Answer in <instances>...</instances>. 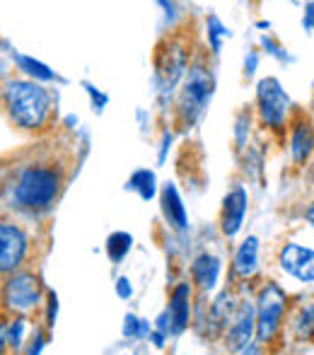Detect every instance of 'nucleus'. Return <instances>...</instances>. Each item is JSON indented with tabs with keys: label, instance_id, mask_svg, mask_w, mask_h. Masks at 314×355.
I'll use <instances>...</instances> for the list:
<instances>
[{
	"label": "nucleus",
	"instance_id": "f257e3e1",
	"mask_svg": "<svg viewBox=\"0 0 314 355\" xmlns=\"http://www.w3.org/2000/svg\"><path fill=\"white\" fill-rule=\"evenodd\" d=\"M5 104L12 121L22 128H39L51 112V94L37 83H8Z\"/></svg>",
	"mask_w": 314,
	"mask_h": 355
},
{
	"label": "nucleus",
	"instance_id": "f03ea898",
	"mask_svg": "<svg viewBox=\"0 0 314 355\" xmlns=\"http://www.w3.org/2000/svg\"><path fill=\"white\" fill-rule=\"evenodd\" d=\"M61 189V174L53 167L44 164H32L17 177L15 184V201L29 211H42L49 208L58 196Z\"/></svg>",
	"mask_w": 314,
	"mask_h": 355
},
{
	"label": "nucleus",
	"instance_id": "7ed1b4c3",
	"mask_svg": "<svg viewBox=\"0 0 314 355\" xmlns=\"http://www.w3.org/2000/svg\"><path fill=\"white\" fill-rule=\"evenodd\" d=\"M213 94V78L211 73L203 66H193L189 71L186 85L182 89V99H179V114H182V121L186 126H191L198 116L203 114V109L208 107Z\"/></svg>",
	"mask_w": 314,
	"mask_h": 355
},
{
	"label": "nucleus",
	"instance_id": "20e7f679",
	"mask_svg": "<svg viewBox=\"0 0 314 355\" xmlns=\"http://www.w3.org/2000/svg\"><path fill=\"white\" fill-rule=\"evenodd\" d=\"M283 312H286V293L281 290V285L268 283L259 295V314L254 317V329H256L259 341L268 343L276 336Z\"/></svg>",
	"mask_w": 314,
	"mask_h": 355
},
{
	"label": "nucleus",
	"instance_id": "39448f33",
	"mask_svg": "<svg viewBox=\"0 0 314 355\" xmlns=\"http://www.w3.org/2000/svg\"><path fill=\"white\" fill-rule=\"evenodd\" d=\"M42 300V285L39 278L32 273H15L8 283H5V302L10 309L17 312H29L34 309Z\"/></svg>",
	"mask_w": 314,
	"mask_h": 355
},
{
	"label": "nucleus",
	"instance_id": "423d86ee",
	"mask_svg": "<svg viewBox=\"0 0 314 355\" xmlns=\"http://www.w3.org/2000/svg\"><path fill=\"white\" fill-rule=\"evenodd\" d=\"M259 107H261V116L268 126H273V128L283 126L286 112H288V107H290V99L283 92L278 80L266 78L259 83Z\"/></svg>",
	"mask_w": 314,
	"mask_h": 355
},
{
	"label": "nucleus",
	"instance_id": "0eeeda50",
	"mask_svg": "<svg viewBox=\"0 0 314 355\" xmlns=\"http://www.w3.org/2000/svg\"><path fill=\"white\" fill-rule=\"evenodd\" d=\"M27 257V234L19 227L0 223V273H10Z\"/></svg>",
	"mask_w": 314,
	"mask_h": 355
},
{
	"label": "nucleus",
	"instance_id": "6e6552de",
	"mask_svg": "<svg viewBox=\"0 0 314 355\" xmlns=\"http://www.w3.org/2000/svg\"><path fill=\"white\" fill-rule=\"evenodd\" d=\"M314 254L312 249L297 247V244H288L281 254V268L290 276H295L302 283H312L314 278Z\"/></svg>",
	"mask_w": 314,
	"mask_h": 355
},
{
	"label": "nucleus",
	"instance_id": "1a4fd4ad",
	"mask_svg": "<svg viewBox=\"0 0 314 355\" xmlns=\"http://www.w3.org/2000/svg\"><path fill=\"white\" fill-rule=\"evenodd\" d=\"M252 334H254V307L249 302H242L230 319L227 348H230V351H242V348H247L249 341H252Z\"/></svg>",
	"mask_w": 314,
	"mask_h": 355
},
{
	"label": "nucleus",
	"instance_id": "9d476101",
	"mask_svg": "<svg viewBox=\"0 0 314 355\" xmlns=\"http://www.w3.org/2000/svg\"><path fill=\"white\" fill-rule=\"evenodd\" d=\"M189 300H191V288H189V283L177 285L172 293V300H169V309L164 312L169 319V334H182L184 329L189 327V314H191Z\"/></svg>",
	"mask_w": 314,
	"mask_h": 355
},
{
	"label": "nucleus",
	"instance_id": "9b49d317",
	"mask_svg": "<svg viewBox=\"0 0 314 355\" xmlns=\"http://www.w3.org/2000/svg\"><path fill=\"white\" fill-rule=\"evenodd\" d=\"M247 201H249L247 191H244L242 187L232 189V191L227 193L225 206H223V232H225L227 237L237 234L239 227H242L244 213H247Z\"/></svg>",
	"mask_w": 314,
	"mask_h": 355
},
{
	"label": "nucleus",
	"instance_id": "f8f14e48",
	"mask_svg": "<svg viewBox=\"0 0 314 355\" xmlns=\"http://www.w3.org/2000/svg\"><path fill=\"white\" fill-rule=\"evenodd\" d=\"M259 266V239L247 237V242L235 254V273L239 278H252Z\"/></svg>",
	"mask_w": 314,
	"mask_h": 355
},
{
	"label": "nucleus",
	"instance_id": "ddd939ff",
	"mask_svg": "<svg viewBox=\"0 0 314 355\" xmlns=\"http://www.w3.org/2000/svg\"><path fill=\"white\" fill-rule=\"evenodd\" d=\"M191 273H193V281L201 285L203 290H213L216 288V281L220 276V261L211 254H201V257L193 261L191 266Z\"/></svg>",
	"mask_w": 314,
	"mask_h": 355
},
{
	"label": "nucleus",
	"instance_id": "4468645a",
	"mask_svg": "<svg viewBox=\"0 0 314 355\" xmlns=\"http://www.w3.org/2000/svg\"><path fill=\"white\" fill-rule=\"evenodd\" d=\"M162 211L167 215V220L174 225V227L184 230L186 227V211H184V203L177 193V187L174 184H164L162 189Z\"/></svg>",
	"mask_w": 314,
	"mask_h": 355
},
{
	"label": "nucleus",
	"instance_id": "2eb2a0df",
	"mask_svg": "<svg viewBox=\"0 0 314 355\" xmlns=\"http://www.w3.org/2000/svg\"><path fill=\"white\" fill-rule=\"evenodd\" d=\"M131 244H133L131 234L114 232L112 237L107 239V252H109V257H112V261H116V263L121 261V259L128 254V249H131Z\"/></svg>",
	"mask_w": 314,
	"mask_h": 355
},
{
	"label": "nucleus",
	"instance_id": "dca6fc26",
	"mask_svg": "<svg viewBox=\"0 0 314 355\" xmlns=\"http://www.w3.org/2000/svg\"><path fill=\"white\" fill-rule=\"evenodd\" d=\"M128 184H131V189H136L146 201L155 196V174H152L150 169H141V172H136Z\"/></svg>",
	"mask_w": 314,
	"mask_h": 355
},
{
	"label": "nucleus",
	"instance_id": "f3484780",
	"mask_svg": "<svg viewBox=\"0 0 314 355\" xmlns=\"http://www.w3.org/2000/svg\"><path fill=\"white\" fill-rule=\"evenodd\" d=\"M293 153H295V162H305L310 155V131L307 128H297L295 138H293Z\"/></svg>",
	"mask_w": 314,
	"mask_h": 355
},
{
	"label": "nucleus",
	"instance_id": "a211bd4d",
	"mask_svg": "<svg viewBox=\"0 0 314 355\" xmlns=\"http://www.w3.org/2000/svg\"><path fill=\"white\" fill-rule=\"evenodd\" d=\"M148 331H150V324L138 319L136 314H128L126 324H123V334H126L128 338H143Z\"/></svg>",
	"mask_w": 314,
	"mask_h": 355
},
{
	"label": "nucleus",
	"instance_id": "6ab92c4d",
	"mask_svg": "<svg viewBox=\"0 0 314 355\" xmlns=\"http://www.w3.org/2000/svg\"><path fill=\"white\" fill-rule=\"evenodd\" d=\"M17 63L24 68L29 75H34V78H39V80H51L53 78V73L49 71L44 63H39V61H34V58H27V56H17Z\"/></svg>",
	"mask_w": 314,
	"mask_h": 355
},
{
	"label": "nucleus",
	"instance_id": "aec40b11",
	"mask_svg": "<svg viewBox=\"0 0 314 355\" xmlns=\"http://www.w3.org/2000/svg\"><path fill=\"white\" fill-rule=\"evenodd\" d=\"M22 331H24V322L22 319H17V322L12 324V329H10V334H5V338L10 341V346H15V348L22 346Z\"/></svg>",
	"mask_w": 314,
	"mask_h": 355
},
{
	"label": "nucleus",
	"instance_id": "412c9836",
	"mask_svg": "<svg viewBox=\"0 0 314 355\" xmlns=\"http://www.w3.org/2000/svg\"><path fill=\"white\" fill-rule=\"evenodd\" d=\"M310 329H312V307H307L300 314V338H310Z\"/></svg>",
	"mask_w": 314,
	"mask_h": 355
},
{
	"label": "nucleus",
	"instance_id": "4be33fe9",
	"mask_svg": "<svg viewBox=\"0 0 314 355\" xmlns=\"http://www.w3.org/2000/svg\"><path fill=\"white\" fill-rule=\"evenodd\" d=\"M211 34H213V51H220V42H218V37H220V34H227V29H223L220 24H218V19L213 17L211 19Z\"/></svg>",
	"mask_w": 314,
	"mask_h": 355
},
{
	"label": "nucleus",
	"instance_id": "5701e85b",
	"mask_svg": "<svg viewBox=\"0 0 314 355\" xmlns=\"http://www.w3.org/2000/svg\"><path fill=\"white\" fill-rule=\"evenodd\" d=\"M116 293H119V297H131L133 288H131V283H128V278H119Z\"/></svg>",
	"mask_w": 314,
	"mask_h": 355
},
{
	"label": "nucleus",
	"instance_id": "b1692460",
	"mask_svg": "<svg viewBox=\"0 0 314 355\" xmlns=\"http://www.w3.org/2000/svg\"><path fill=\"white\" fill-rule=\"evenodd\" d=\"M242 355H263V353H261V348H259V346H247Z\"/></svg>",
	"mask_w": 314,
	"mask_h": 355
},
{
	"label": "nucleus",
	"instance_id": "393cba45",
	"mask_svg": "<svg viewBox=\"0 0 314 355\" xmlns=\"http://www.w3.org/2000/svg\"><path fill=\"white\" fill-rule=\"evenodd\" d=\"M3 346H5V327L0 324V353H3Z\"/></svg>",
	"mask_w": 314,
	"mask_h": 355
},
{
	"label": "nucleus",
	"instance_id": "a878e982",
	"mask_svg": "<svg viewBox=\"0 0 314 355\" xmlns=\"http://www.w3.org/2000/svg\"><path fill=\"white\" fill-rule=\"evenodd\" d=\"M312 27V5H307V29Z\"/></svg>",
	"mask_w": 314,
	"mask_h": 355
}]
</instances>
